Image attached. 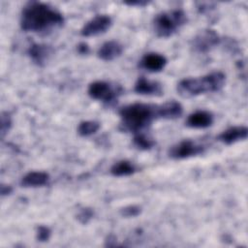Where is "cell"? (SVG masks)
Segmentation results:
<instances>
[{"label": "cell", "mask_w": 248, "mask_h": 248, "mask_svg": "<svg viewBox=\"0 0 248 248\" xmlns=\"http://www.w3.org/2000/svg\"><path fill=\"white\" fill-rule=\"evenodd\" d=\"M203 151L204 147L202 145L198 144L190 140H185L171 146L169 151V155L172 159L180 160L197 156L199 154H202Z\"/></svg>", "instance_id": "cell-7"}, {"label": "cell", "mask_w": 248, "mask_h": 248, "mask_svg": "<svg viewBox=\"0 0 248 248\" xmlns=\"http://www.w3.org/2000/svg\"><path fill=\"white\" fill-rule=\"evenodd\" d=\"M248 136V129L246 126H232L223 131L218 136V140L230 145L238 140H243Z\"/></svg>", "instance_id": "cell-11"}, {"label": "cell", "mask_w": 248, "mask_h": 248, "mask_svg": "<svg viewBox=\"0 0 248 248\" xmlns=\"http://www.w3.org/2000/svg\"><path fill=\"white\" fill-rule=\"evenodd\" d=\"M93 215H94V212L91 208L84 207L79 210V212L77 215V218L81 224H86L93 217Z\"/></svg>", "instance_id": "cell-22"}, {"label": "cell", "mask_w": 248, "mask_h": 248, "mask_svg": "<svg viewBox=\"0 0 248 248\" xmlns=\"http://www.w3.org/2000/svg\"><path fill=\"white\" fill-rule=\"evenodd\" d=\"M226 82V76L222 72H212L200 78H184L177 84L180 96L189 98L204 93L219 91Z\"/></svg>", "instance_id": "cell-3"}, {"label": "cell", "mask_w": 248, "mask_h": 248, "mask_svg": "<svg viewBox=\"0 0 248 248\" xmlns=\"http://www.w3.org/2000/svg\"><path fill=\"white\" fill-rule=\"evenodd\" d=\"M64 24L60 12L48 4L32 1L27 3L20 16V27L26 32L50 33Z\"/></svg>", "instance_id": "cell-1"}, {"label": "cell", "mask_w": 248, "mask_h": 248, "mask_svg": "<svg viewBox=\"0 0 248 248\" xmlns=\"http://www.w3.org/2000/svg\"><path fill=\"white\" fill-rule=\"evenodd\" d=\"M50 230L49 228H47L46 226H39L37 228V232H36V238L38 241H41V242H45V241H47L50 237Z\"/></svg>", "instance_id": "cell-21"}, {"label": "cell", "mask_w": 248, "mask_h": 248, "mask_svg": "<svg viewBox=\"0 0 248 248\" xmlns=\"http://www.w3.org/2000/svg\"><path fill=\"white\" fill-rule=\"evenodd\" d=\"M221 39L219 35L211 29H204L195 36L192 41V47L200 53H206L219 45Z\"/></svg>", "instance_id": "cell-6"}, {"label": "cell", "mask_w": 248, "mask_h": 248, "mask_svg": "<svg viewBox=\"0 0 248 248\" xmlns=\"http://www.w3.org/2000/svg\"><path fill=\"white\" fill-rule=\"evenodd\" d=\"M100 129V123L97 121L92 120H86L79 123L78 127V133L81 137H89L97 133V131Z\"/></svg>", "instance_id": "cell-18"}, {"label": "cell", "mask_w": 248, "mask_h": 248, "mask_svg": "<svg viewBox=\"0 0 248 248\" xmlns=\"http://www.w3.org/2000/svg\"><path fill=\"white\" fill-rule=\"evenodd\" d=\"M0 190H1V195H2V196L9 195V194H11L12 191H13V189H12L11 186H9V185H4V184L1 185V189H0Z\"/></svg>", "instance_id": "cell-26"}, {"label": "cell", "mask_w": 248, "mask_h": 248, "mask_svg": "<svg viewBox=\"0 0 248 248\" xmlns=\"http://www.w3.org/2000/svg\"><path fill=\"white\" fill-rule=\"evenodd\" d=\"M136 93L140 95H152V96H160L162 95V85L157 81H151L146 79L143 77H140L134 87Z\"/></svg>", "instance_id": "cell-12"}, {"label": "cell", "mask_w": 248, "mask_h": 248, "mask_svg": "<svg viewBox=\"0 0 248 248\" xmlns=\"http://www.w3.org/2000/svg\"><path fill=\"white\" fill-rule=\"evenodd\" d=\"M123 46L116 41L104 43L98 50V57L104 61H111L122 54Z\"/></svg>", "instance_id": "cell-14"}, {"label": "cell", "mask_w": 248, "mask_h": 248, "mask_svg": "<svg viewBox=\"0 0 248 248\" xmlns=\"http://www.w3.org/2000/svg\"><path fill=\"white\" fill-rule=\"evenodd\" d=\"M134 144L140 150H149L155 145V140L144 134L138 133L134 138Z\"/></svg>", "instance_id": "cell-19"}, {"label": "cell", "mask_w": 248, "mask_h": 248, "mask_svg": "<svg viewBox=\"0 0 248 248\" xmlns=\"http://www.w3.org/2000/svg\"><path fill=\"white\" fill-rule=\"evenodd\" d=\"M120 128L123 131L139 133L149 126L153 120L160 118L159 105L135 103L123 107L119 110Z\"/></svg>", "instance_id": "cell-2"}, {"label": "cell", "mask_w": 248, "mask_h": 248, "mask_svg": "<svg viewBox=\"0 0 248 248\" xmlns=\"http://www.w3.org/2000/svg\"><path fill=\"white\" fill-rule=\"evenodd\" d=\"M167 62V58L164 55L157 52H149L142 56L140 61V67L149 72L155 73L162 71L165 68Z\"/></svg>", "instance_id": "cell-10"}, {"label": "cell", "mask_w": 248, "mask_h": 248, "mask_svg": "<svg viewBox=\"0 0 248 248\" xmlns=\"http://www.w3.org/2000/svg\"><path fill=\"white\" fill-rule=\"evenodd\" d=\"M187 21L186 14L179 9L158 14L153 19V29L160 38H168L179 30Z\"/></svg>", "instance_id": "cell-4"}, {"label": "cell", "mask_w": 248, "mask_h": 248, "mask_svg": "<svg viewBox=\"0 0 248 248\" xmlns=\"http://www.w3.org/2000/svg\"><path fill=\"white\" fill-rule=\"evenodd\" d=\"M213 123V115L206 110H198L191 113L186 121V125L191 128H207Z\"/></svg>", "instance_id": "cell-13"}, {"label": "cell", "mask_w": 248, "mask_h": 248, "mask_svg": "<svg viewBox=\"0 0 248 248\" xmlns=\"http://www.w3.org/2000/svg\"><path fill=\"white\" fill-rule=\"evenodd\" d=\"M49 181L48 173L45 171H30L26 173L20 181L23 187H41Z\"/></svg>", "instance_id": "cell-15"}, {"label": "cell", "mask_w": 248, "mask_h": 248, "mask_svg": "<svg viewBox=\"0 0 248 248\" xmlns=\"http://www.w3.org/2000/svg\"><path fill=\"white\" fill-rule=\"evenodd\" d=\"M106 245L107 246H114V245H116V238H115V236L112 235V234L108 235L107 240H106Z\"/></svg>", "instance_id": "cell-27"}, {"label": "cell", "mask_w": 248, "mask_h": 248, "mask_svg": "<svg viewBox=\"0 0 248 248\" xmlns=\"http://www.w3.org/2000/svg\"><path fill=\"white\" fill-rule=\"evenodd\" d=\"M78 51L80 54H87L89 52V46L85 43H80L78 46Z\"/></svg>", "instance_id": "cell-25"}, {"label": "cell", "mask_w": 248, "mask_h": 248, "mask_svg": "<svg viewBox=\"0 0 248 248\" xmlns=\"http://www.w3.org/2000/svg\"><path fill=\"white\" fill-rule=\"evenodd\" d=\"M12 127V117L8 111L1 113V137L2 139L8 134Z\"/></svg>", "instance_id": "cell-20"}, {"label": "cell", "mask_w": 248, "mask_h": 248, "mask_svg": "<svg viewBox=\"0 0 248 248\" xmlns=\"http://www.w3.org/2000/svg\"><path fill=\"white\" fill-rule=\"evenodd\" d=\"M121 92L122 89L119 85H112L103 80L94 81L88 86V95L92 99L108 104L114 102Z\"/></svg>", "instance_id": "cell-5"}, {"label": "cell", "mask_w": 248, "mask_h": 248, "mask_svg": "<svg viewBox=\"0 0 248 248\" xmlns=\"http://www.w3.org/2000/svg\"><path fill=\"white\" fill-rule=\"evenodd\" d=\"M137 170L136 166L127 160L116 162L110 168V173L113 176H127L135 173Z\"/></svg>", "instance_id": "cell-17"}, {"label": "cell", "mask_w": 248, "mask_h": 248, "mask_svg": "<svg viewBox=\"0 0 248 248\" xmlns=\"http://www.w3.org/2000/svg\"><path fill=\"white\" fill-rule=\"evenodd\" d=\"M183 112L182 106L176 101H169L163 105H159L160 118L174 119L179 117Z\"/></svg>", "instance_id": "cell-16"}, {"label": "cell", "mask_w": 248, "mask_h": 248, "mask_svg": "<svg viewBox=\"0 0 248 248\" xmlns=\"http://www.w3.org/2000/svg\"><path fill=\"white\" fill-rule=\"evenodd\" d=\"M27 53L36 65L44 66L52 56L53 48L46 44H33L29 46Z\"/></svg>", "instance_id": "cell-9"}, {"label": "cell", "mask_w": 248, "mask_h": 248, "mask_svg": "<svg viewBox=\"0 0 248 248\" xmlns=\"http://www.w3.org/2000/svg\"><path fill=\"white\" fill-rule=\"evenodd\" d=\"M126 5L129 6H139V7H143L147 5L149 2L148 1H142V0H137V1H125L124 2Z\"/></svg>", "instance_id": "cell-24"}, {"label": "cell", "mask_w": 248, "mask_h": 248, "mask_svg": "<svg viewBox=\"0 0 248 248\" xmlns=\"http://www.w3.org/2000/svg\"><path fill=\"white\" fill-rule=\"evenodd\" d=\"M112 20L107 15H98L87 21L82 29L80 35L83 37H92L105 33L111 25Z\"/></svg>", "instance_id": "cell-8"}, {"label": "cell", "mask_w": 248, "mask_h": 248, "mask_svg": "<svg viewBox=\"0 0 248 248\" xmlns=\"http://www.w3.org/2000/svg\"><path fill=\"white\" fill-rule=\"evenodd\" d=\"M141 209L138 205H128L120 210V214L124 217H136L140 213Z\"/></svg>", "instance_id": "cell-23"}]
</instances>
